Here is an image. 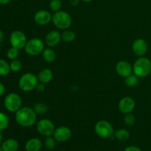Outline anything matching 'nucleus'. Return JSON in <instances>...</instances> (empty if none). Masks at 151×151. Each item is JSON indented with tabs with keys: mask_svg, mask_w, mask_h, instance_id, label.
<instances>
[{
	"mask_svg": "<svg viewBox=\"0 0 151 151\" xmlns=\"http://www.w3.org/2000/svg\"><path fill=\"white\" fill-rule=\"evenodd\" d=\"M15 119L20 126L29 128L35 125L37 120V114L33 109L29 107H22L16 112Z\"/></svg>",
	"mask_w": 151,
	"mask_h": 151,
	"instance_id": "nucleus-1",
	"label": "nucleus"
},
{
	"mask_svg": "<svg viewBox=\"0 0 151 151\" xmlns=\"http://www.w3.org/2000/svg\"><path fill=\"white\" fill-rule=\"evenodd\" d=\"M133 72L140 78L148 76L151 72V61L150 59L144 56L139 58L133 65Z\"/></svg>",
	"mask_w": 151,
	"mask_h": 151,
	"instance_id": "nucleus-2",
	"label": "nucleus"
},
{
	"mask_svg": "<svg viewBox=\"0 0 151 151\" xmlns=\"http://www.w3.org/2000/svg\"><path fill=\"white\" fill-rule=\"evenodd\" d=\"M53 24L60 29H67L72 25V19L70 14L64 10H58L52 15Z\"/></svg>",
	"mask_w": 151,
	"mask_h": 151,
	"instance_id": "nucleus-3",
	"label": "nucleus"
},
{
	"mask_svg": "<svg viewBox=\"0 0 151 151\" xmlns=\"http://www.w3.org/2000/svg\"><path fill=\"white\" fill-rule=\"evenodd\" d=\"M38 83V76L31 72H27L22 75L19 81V87L24 92L31 91L36 88Z\"/></svg>",
	"mask_w": 151,
	"mask_h": 151,
	"instance_id": "nucleus-4",
	"label": "nucleus"
},
{
	"mask_svg": "<svg viewBox=\"0 0 151 151\" xmlns=\"http://www.w3.org/2000/svg\"><path fill=\"white\" fill-rule=\"evenodd\" d=\"M4 106L6 110L8 111L9 112H10V113H16L22 108V97L17 93H10L4 98Z\"/></svg>",
	"mask_w": 151,
	"mask_h": 151,
	"instance_id": "nucleus-5",
	"label": "nucleus"
},
{
	"mask_svg": "<svg viewBox=\"0 0 151 151\" xmlns=\"http://www.w3.org/2000/svg\"><path fill=\"white\" fill-rule=\"evenodd\" d=\"M44 50V43L41 38H32L27 41L24 47L26 53L31 56H36L43 52Z\"/></svg>",
	"mask_w": 151,
	"mask_h": 151,
	"instance_id": "nucleus-6",
	"label": "nucleus"
},
{
	"mask_svg": "<svg viewBox=\"0 0 151 151\" xmlns=\"http://www.w3.org/2000/svg\"><path fill=\"white\" fill-rule=\"evenodd\" d=\"M94 131L98 137L103 139L111 138L114 135L113 126L106 120L98 121L94 126Z\"/></svg>",
	"mask_w": 151,
	"mask_h": 151,
	"instance_id": "nucleus-7",
	"label": "nucleus"
},
{
	"mask_svg": "<svg viewBox=\"0 0 151 151\" xmlns=\"http://www.w3.org/2000/svg\"><path fill=\"white\" fill-rule=\"evenodd\" d=\"M36 128L38 132L44 137H50L53 135L55 130L54 123L49 119H40L37 122Z\"/></svg>",
	"mask_w": 151,
	"mask_h": 151,
	"instance_id": "nucleus-8",
	"label": "nucleus"
},
{
	"mask_svg": "<svg viewBox=\"0 0 151 151\" xmlns=\"http://www.w3.org/2000/svg\"><path fill=\"white\" fill-rule=\"evenodd\" d=\"M27 40V36L22 31L14 30L10 35V43L12 47H16L19 50L24 48Z\"/></svg>",
	"mask_w": 151,
	"mask_h": 151,
	"instance_id": "nucleus-9",
	"label": "nucleus"
},
{
	"mask_svg": "<svg viewBox=\"0 0 151 151\" xmlns=\"http://www.w3.org/2000/svg\"><path fill=\"white\" fill-rule=\"evenodd\" d=\"M136 106V103L131 97H125L121 99L118 104V109L124 114L132 113Z\"/></svg>",
	"mask_w": 151,
	"mask_h": 151,
	"instance_id": "nucleus-10",
	"label": "nucleus"
},
{
	"mask_svg": "<svg viewBox=\"0 0 151 151\" xmlns=\"http://www.w3.org/2000/svg\"><path fill=\"white\" fill-rule=\"evenodd\" d=\"M72 135V133L70 128L66 126H60L55 128L53 134V137L57 142H64L70 139Z\"/></svg>",
	"mask_w": 151,
	"mask_h": 151,
	"instance_id": "nucleus-11",
	"label": "nucleus"
},
{
	"mask_svg": "<svg viewBox=\"0 0 151 151\" xmlns=\"http://www.w3.org/2000/svg\"><path fill=\"white\" fill-rule=\"evenodd\" d=\"M115 69L118 75L122 78H127L133 73V66L131 63L125 60H120L115 66Z\"/></svg>",
	"mask_w": 151,
	"mask_h": 151,
	"instance_id": "nucleus-12",
	"label": "nucleus"
},
{
	"mask_svg": "<svg viewBox=\"0 0 151 151\" xmlns=\"http://www.w3.org/2000/svg\"><path fill=\"white\" fill-rule=\"evenodd\" d=\"M52 16L51 15L50 12L46 10H41L36 12L34 16V20L35 22L38 25L44 26L52 22Z\"/></svg>",
	"mask_w": 151,
	"mask_h": 151,
	"instance_id": "nucleus-13",
	"label": "nucleus"
},
{
	"mask_svg": "<svg viewBox=\"0 0 151 151\" xmlns=\"http://www.w3.org/2000/svg\"><path fill=\"white\" fill-rule=\"evenodd\" d=\"M147 44L144 39L142 38H138L135 40L132 44V50L134 55H136L138 57H142L147 53Z\"/></svg>",
	"mask_w": 151,
	"mask_h": 151,
	"instance_id": "nucleus-14",
	"label": "nucleus"
},
{
	"mask_svg": "<svg viewBox=\"0 0 151 151\" xmlns=\"http://www.w3.org/2000/svg\"><path fill=\"white\" fill-rule=\"evenodd\" d=\"M61 40V33L58 30H51L45 37V43L49 47H56Z\"/></svg>",
	"mask_w": 151,
	"mask_h": 151,
	"instance_id": "nucleus-15",
	"label": "nucleus"
},
{
	"mask_svg": "<svg viewBox=\"0 0 151 151\" xmlns=\"http://www.w3.org/2000/svg\"><path fill=\"white\" fill-rule=\"evenodd\" d=\"M53 72L48 68L41 69L38 75V82L44 84H47L52 80Z\"/></svg>",
	"mask_w": 151,
	"mask_h": 151,
	"instance_id": "nucleus-16",
	"label": "nucleus"
},
{
	"mask_svg": "<svg viewBox=\"0 0 151 151\" xmlns=\"http://www.w3.org/2000/svg\"><path fill=\"white\" fill-rule=\"evenodd\" d=\"M42 142L38 138H32L28 140L25 145L26 151H40L42 148Z\"/></svg>",
	"mask_w": 151,
	"mask_h": 151,
	"instance_id": "nucleus-17",
	"label": "nucleus"
},
{
	"mask_svg": "<svg viewBox=\"0 0 151 151\" xmlns=\"http://www.w3.org/2000/svg\"><path fill=\"white\" fill-rule=\"evenodd\" d=\"M19 142L15 139H7L1 144L2 151H17L19 149Z\"/></svg>",
	"mask_w": 151,
	"mask_h": 151,
	"instance_id": "nucleus-18",
	"label": "nucleus"
},
{
	"mask_svg": "<svg viewBox=\"0 0 151 151\" xmlns=\"http://www.w3.org/2000/svg\"><path fill=\"white\" fill-rule=\"evenodd\" d=\"M42 57L43 59L47 63H52L55 60L57 55L55 50H52V47H48L44 50L42 52Z\"/></svg>",
	"mask_w": 151,
	"mask_h": 151,
	"instance_id": "nucleus-19",
	"label": "nucleus"
},
{
	"mask_svg": "<svg viewBox=\"0 0 151 151\" xmlns=\"http://www.w3.org/2000/svg\"><path fill=\"white\" fill-rule=\"evenodd\" d=\"M115 138L120 142H126L130 139V133L126 129L120 128L114 133Z\"/></svg>",
	"mask_w": 151,
	"mask_h": 151,
	"instance_id": "nucleus-20",
	"label": "nucleus"
},
{
	"mask_svg": "<svg viewBox=\"0 0 151 151\" xmlns=\"http://www.w3.org/2000/svg\"><path fill=\"white\" fill-rule=\"evenodd\" d=\"M75 38H76V34L72 30L65 29L63 33H61V38L65 42H72V41H75Z\"/></svg>",
	"mask_w": 151,
	"mask_h": 151,
	"instance_id": "nucleus-21",
	"label": "nucleus"
},
{
	"mask_svg": "<svg viewBox=\"0 0 151 151\" xmlns=\"http://www.w3.org/2000/svg\"><path fill=\"white\" fill-rule=\"evenodd\" d=\"M10 71V63H7L6 60L0 59V76L5 77L9 75Z\"/></svg>",
	"mask_w": 151,
	"mask_h": 151,
	"instance_id": "nucleus-22",
	"label": "nucleus"
},
{
	"mask_svg": "<svg viewBox=\"0 0 151 151\" xmlns=\"http://www.w3.org/2000/svg\"><path fill=\"white\" fill-rule=\"evenodd\" d=\"M125 84H126L127 86L132 88V87L136 86L138 84L139 78L137 75H134V74H132V75H129L128 77L125 78Z\"/></svg>",
	"mask_w": 151,
	"mask_h": 151,
	"instance_id": "nucleus-23",
	"label": "nucleus"
},
{
	"mask_svg": "<svg viewBox=\"0 0 151 151\" xmlns=\"http://www.w3.org/2000/svg\"><path fill=\"white\" fill-rule=\"evenodd\" d=\"M33 109L37 114H44L47 112L48 108H47V106L45 103H42V102H39V103H37L34 106Z\"/></svg>",
	"mask_w": 151,
	"mask_h": 151,
	"instance_id": "nucleus-24",
	"label": "nucleus"
},
{
	"mask_svg": "<svg viewBox=\"0 0 151 151\" xmlns=\"http://www.w3.org/2000/svg\"><path fill=\"white\" fill-rule=\"evenodd\" d=\"M9 118L7 114L3 112H0V131H4L9 125Z\"/></svg>",
	"mask_w": 151,
	"mask_h": 151,
	"instance_id": "nucleus-25",
	"label": "nucleus"
},
{
	"mask_svg": "<svg viewBox=\"0 0 151 151\" xmlns=\"http://www.w3.org/2000/svg\"><path fill=\"white\" fill-rule=\"evenodd\" d=\"M22 63L21 60H18V59H15V60H11L10 63V71L13 72H19L22 70Z\"/></svg>",
	"mask_w": 151,
	"mask_h": 151,
	"instance_id": "nucleus-26",
	"label": "nucleus"
},
{
	"mask_svg": "<svg viewBox=\"0 0 151 151\" xmlns=\"http://www.w3.org/2000/svg\"><path fill=\"white\" fill-rule=\"evenodd\" d=\"M19 55V50L16 47H11L7 52V57L10 60H13L15 59H17Z\"/></svg>",
	"mask_w": 151,
	"mask_h": 151,
	"instance_id": "nucleus-27",
	"label": "nucleus"
},
{
	"mask_svg": "<svg viewBox=\"0 0 151 151\" xmlns=\"http://www.w3.org/2000/svg\"><path fill=\"white\" fill-rule=\"evenodd\" d=\"M62 7L61 0H51L50 3V8L52 12H57L60 10Z\"/></svg>",
	"mask_w": 151,
	"mask_h": 151,
	"instance_id": "nucleus-28",
	"label": "nucleus"
},
{
	"mask_svg": "<svg viewBox=\"0 0 151 151\" xmlns=\"http://www.w3.org/2000/svg\"><path fill=\"white\" fill-rule=\"evenodd\" d=\"M55 141L56 140L55 139L54 137H52L51 136L50 137H47L45 141H44V145H45V147L48 150H53L55 147Z\"/></svg>",
	"mask_w": 151,
	"mask_h": 151,
	"instance_id": "nucleus-29",
	"label": "nucleus"
},
{
	"mask_svg": "<svg viewBox=\"0 0 151 151\" xmlns=\"http://www.w3.org/2000/svg\"><path fill=\"white\" fill-rule=\"evenodd\" d=\"M124 122L128 126H132V125H134L136 122V118L134 116V115H133L131 113L125 114V117H124Z\"/></svg>",
	"mask_w": 151,
	"mask_h": 151,
	"instance_id": "nucleus-30",
	"label": "nucleus"
},
{
	"mask_svg": "<svg viewBox=\"0 0 151 151\" xmlns=\"http://www.w3.org/2000/svg\"><path fill=\"white\" fill-rule=\"evenodd\" d=\"M45 84L41 83H38L36 86L35 89L38 91V92H43L45 90Z\"/></svg>",
	"mask_w": 151,
	"mask_h": 151,
	"instance_id": "nucleus-31",
	"label": "nucleus"
},
{
	"mask_svg": "<svg viewBox=\"0 0 151 151\" xmlns=\"http://www.w3.org/2000/svg\"><path fill=\"white\" fill-rule=\"evenodd\" d=\"M124 151H142V150L137 146H129L126 147Z\"/></svg>",
	"mask_w": 151,
	"mask_h": 151,
	"instance_id": "nucleus-32",
	"label": "nucleus"
},
{
	"mask_svg": "<svg viewBox=\"0 0 151 151\" xmlns=\"http://www.w3.org/2000/svg\"><path fill=\"white\" fill-rule=\"evenodd\" d=\"M5 92V86L2 83L0 82V97L3 95Z\"/></svg>",
	"mask_w": 151,
	"mask_h": 151,
	"instance_id": "nucleus-33",
	"label": "nucleus"
},
{
	"mask_svg": "<svg viewBox=\"0 0 151 151\" xmlns=\"http://www.w3.org/2000/svg\"><path fill=\"white\" fill-rule=\"evenodd\" d=\"M81 0H70V4L72 6H77L79 4Z\"/></svg>",
	"mask_w": 151,
	"mask_h": 151,
	"instance_id": "nucleus-34",
	"label": "nucleus"
},
{
	"mask_svg": "<svg viewBox=\"0 0 151 151\" xmlns=\"http://www.w3.org/2000/svg\"><path fill=\"white\" fill-rule=\"evenodd\" d=\"M4 32L0 29V43H1L3 41H4Z\"/></svg>",
	"mask_w": 151,
	"mask_h": 151,
	"instance_id": "nucleus-35",
	"label": "nucleus"
},
{
	"mask_svg": "<svg viewBox=\"0 0 151 151\" xmlns=\"http://www.w3.org/2000/svg\"><path fill=\"white\" fill-rule=\"evenodd\" d=\"M11 0H0V4H8Z\"/></svg>",
	"mask_w": 151,
	"mask_h": 151,
	"instance_id": "nucleus-36",
	"label": "nucleus"
},
{
	"mask_svg": "<svg viewBox=\"0 0 151 151\" xmlns=\"http://www.w3.org/2000/svg\"><path fill=\"white\" fill-rule=\"evenodd\" d=\"M1 140H2V134H1V131H0V144L1 143Z\"/></svg>",
	"mask_w": 151,
	"mask_h": 151,
	"instance_id": "nucleus-37",
	"label": "nucleus"
},
{
	"mask_svg": "<svg viewBox=\"0 0 151 151\" xmlns=\"http://www.w3.org/2000/svg\"><path fill=\"white\" fill-rule=\"evenodd\" d=\"M81 1H84V2H90V1H93V0H81Z\"/></svg>",
	"mask_w": 151,
	"mask_h": 151,
	"instance_id": "nucleus-38",
	"label": "nucleus"
},
{
	"mask_svg": "<svg viewBox=\"0 0 151 151\" xmlns=\"http://www.w3.org/2000/svg\"><path fill=\"white\" fill-rule=\"evenodd\" d=\"M0 151H2V150H1V147H0Z\"/></svg>",
	"mask_w": 151,
	"mask_h": 151,
	"instance_id": "nucleus-39",
	"label": "nucleus"
},
{
	"mask_svg": "<svg viewBox=\"0 0 151 151\" xmlns=\"http://www.w3.org/2000/svg\"><path fill=\"white\" fill-rule=\"evenodd\" d=\"M0 50H1V43H0Z\"/></svg>",
	"mask_w": 151,
	"mask_h": 151,
	"instance_id": "nucleus-40",
	"label": "nucleus"
}]
</instances>
